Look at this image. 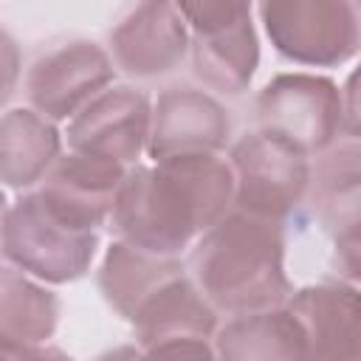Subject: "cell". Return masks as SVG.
I'll list each match as a JSON object with an SVG mask.
<instances>
[{"label":"cell","mask_w":361,"mask_h":361,"mask_svg":"<svg viewBox=\"0 0 361 361\" xmlns=\"http://www.w3.org/2000/svg\"><path fill=\"white\" fill-rule=\"evenodd\" d=\"M0 251L23 274L48 285H65L87 274L99 251V234L71 228L45 209L37 192H28L6 209Z\"/></svg>","instance_id":"obj_4"},{"label":"cell","mask_w":361,"mask_h":361,"mask_svg":"<svg viewBox=\"0 0 361 361\" xmlns=\"http://www.w3.org/2000/svg\"><path fill=\"white\" fill-rule=\"evenodd\" d=\"M59 324V299L20 268H0V358L51 355L45 344Z\"/></svg>","instance_id":"obj_14"},{"label":"cell","mask_w":361,"mask_h":361,"mask_svg":"<svg viewBox=\"0 0 361 361\" xmlns=\"http://www.w3.org/2000/svg\"><path fill=\"white\" fill-rule=\"evenodd\" d=\"M6 209H8V203H6V195H3V189H0V228H3V217H6Z\"/></svg>","instance_id":"obj_22"},{"label":"cell","mask_w":361,"mask_h":361,"mask_svg":"<svg viewBox=\"0 0 361 361\" xmlns=\"http://www.w3.org/2000/svg\"><path fill=\"white\" fill-rule=\"evenodd\" d=\"M214 355L248 361V358H302L305 333L293 313L282 305L234 313L223 327L214 330Z\"/></svg>","instance_id":"obj_16"},{"label":"cell","mask_w":361,"mask_h":361,"mask_svg":"<svg viewBox=\"0 0 361 361\" xmlns=\"http://www.w3.org/2000/svg\"><path fill=\"white\" fill-rule=\"evenodd\" d=\"M149 118L152 104L144 90L127 85L104 87L71 118L68 147L130 166L147 149Z\"/></svg>","instance_id":"obj_9"},{"label":"cell","mask_w":361,"mask_h":361,"mask_svg":"<svg viewBox=\"0 0 361 361\" xmlns=\"http://www.w3.org/2000/svg\"><path fill=\"white\" fill-rule=\"evenodd\" d=\"M322 161L316 164V172L310 169L313 183V203L322 217V223L333 231V240L358 237V141L350 138L344 144H333L324 152H319Z\"/></svg>","instance_id":"obj_19"},{"label":"cell","mask_w":361,"mask_h":361,"mask_svg":"<svg viewBox=\"0 0 361 361\" xmlns=\"http://www.w3.org/2000/svg\"><path fill=\"white\" fill-rule=\"evenodd\" d=\"M259 130L293 144L305 155H319L355 130L347 116V96L333 79L319 73H276L254 102Z\"/></svg>","instance_id":"obj_3"},{"label":"cell","mask_w":361,"mask_h":361,"mask_svg":"<svg viewBox=\"0 0 361 361\" xmlns=\"http://www.w3.org/2000/svg\"><path fill=\"white\" fill-rule=\"evenodd\" d=\"M113 73V59L102 45L90 39H68L31 65L25 90L37 113L51 121H65L110 87Z\"/></svg>","instance_id":"obj_8"},{"label":"cell","mask_w":361,"mask_h":361,"mask_svg":"<svg viewBox=\"0 0 361 361\" xmlns=\"http://www.w3.org/2000/svg\"><path fill=\"white\" fill-rule=\"evenodd\" d=\"M234 203L231 164L217 152L172 155L124 172L110 223L118 240L178 257Z\"/></svg>","instance_id":"obj_1"},{"label":"cell","mask_w":361,"mask_h":361,"mask_svg":"<svg viewBox=\"0 0 361 361\" xmlns=\"http://www.w3.org/2000/svg\"><path fill=\"white\" fill-rule=\"evenodd\" d=\"M127 166L71 149L56 158L37 189L45 209L79 231H96L110 220L113 200Z\"/></svg>","instance_id":"obj_10"},{"label":"cell","mask_w":361,"mask_h":361,"mask_svg":"<svg viewBox=\"0 0 361 361\" xmlns=\"http://www.w3.org/2000/svg\"><path fill=\"white\" fill-rule=\"evenodd\" d=\"M113 62L138 79L175 71L189 54V25L175 0H138L110 31Z\"/></svg>","instance_id":"obj_11"},{"label":"cell","mask_w":361,"mask_h":361,"mask_svg":"<svg viewBox=\"0 0 361 361\" xmlns=\"http://www.w3.org/2000/svg\"><path fill=\"white\" fill-rule=\"evenodd\" d=\"M23 73V54L17 39L0 25V107L14 96Z\"/></svg>","instance_id":"obj_21"},{"label":"cell","mask_w":361,"mask_h":361,"mask_svg":"<svg viewBox=\"0 0 361 361\" xmlns=\"http://www.w3.org/2000/svg\"><path fill=\"white\" fill-rule=\"evenodd\" d=\"M189 34H214L251 17V0H175Z\"/></svg>","instance_id":"obj_20"},{"label":"cell","mask_w":361,"mask_h":361,"mask_svg":"<svg viewBox=\"0 0 361 361\" xmlns=\"http://www.w3.org/2000/svg\"><path fill=\"white\" fill-rule=\"evenodd\" d=\"M180 271L186 268L178 257L152 254L127 240H116L102 259L99 290L107 299V305L130 322V316L144 305V299Z\"/></svg>","instance_id":"obj_17"},{"label":"cell","mask_w":361,"mask_h":361,"mask_svg":"<svg viewBox=\"0 0 361 361\" xmlns=\"http://www.w3.org/2000/svg\"><path fill=\"white\" fill-rule=\"evenodd\" d=\"M274 51L296 65L338 68L358 54L355 0H259Z\"/></svg>","instance_id":"obj_5"},{"label":"cell","mask_w":361,"mask_h":361,"mask_svg":"<svg viewBox=\"0 0 361 361\" xmlns=\"http://www.w3.org/2000/svg\"><path fill=\"white\" fill-rule=\"evenodd\" d=\"M305 333L310 358H358V288L350 279H324L290 290L282 302Z\"/></svg>","instance_id":"obj_13"},{"label":"cell","mask_w":361,"mask_h":361,"mask_svg":"<svg viewBox=\"0 0 361 361\" xmlns=\"http://www.w3.org/2000/svg\"><path fill=\"white\" fill-rule=\"evenodd\" d=\"M189 271L209 305L228 316L276 307L293 290L282 223L234 206L195 240Z\"/></svg>","instance_id":"obj_2"},{"label":"cell","mask_w":361,"mask_h":361,"mask_svg":"<svg viewBox=\"0 0 361 361\" xmlns=\"http://www.w3.org/2000/svg\"><path fill=\"white\" fill-rule=\"evenodd\" d=\"M130 324L149 355H214L209 341L217 330V310L186 271L149 293Z\"/></svg>","instance_id":"obj_7"},{"label":"cell","mask_w":361,"mask_h":361,"mask_svg":"<svg viewBox=\"0 0 361 361\" xmlns=\"http://www.w3.org/2000/svg\"><path fill=\"white\" fill-rule=\"evenodd\" d=\"M228 110L212 93L195 87H166L152 104L147 152L152 161L220 152L228 144Z\"/></svg>","instance_id":"obj_12"},{"label":"cell","mask_w":361,"mask_h":361,"mask_svg":"<svg viewBox=\"0 0 361 361\" xmlns=\"http://www.w3.org/2000/svg\"><path fill=\"white\" fill-rule=\"evenodd\" d=\"M189 51L195 76L226 96H240L259 68V39L251 17L214 34H189Z\"/></svg>","instance_id":"obj_18"},{"label":"cell","mask_w":361,"mask_h":361,"mask_svg":"<svg viewBox=\"0 0 361 361\" xmlns=\"http://www.w3.org/2000/svg\"><path fill=\"white\" fill-rule=\"evenodd\" d=\"M234 209L285 223L310 189V155L293 144L254 130L231 147Z\"/></svg>","instance_id":"obj_6"},{"label":"cell","mask_w":361,"mask_h":361,"mask_svg":"<svg viewBox=\"0 0 361 361\" xmlns=\"http://www.w3.org/2000/svg\"><path fill=\"white\" fill-rule=\"evenodd\" d=\"M62 135L51 118L34 107H14L0 116V183L31 189L59 158Z\"/></svg>","instance_id":"obj_15"}]
</instances>
